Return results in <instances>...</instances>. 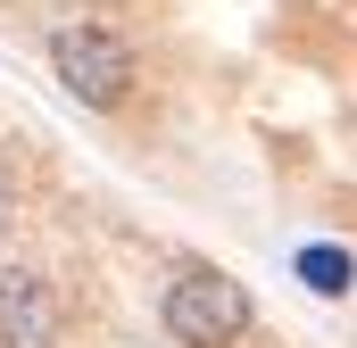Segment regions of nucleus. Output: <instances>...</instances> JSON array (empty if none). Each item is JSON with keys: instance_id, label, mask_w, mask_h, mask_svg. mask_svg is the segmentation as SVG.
Returning a JSON list of instances; mask_svg holds the SVG:
<instances>
[{"instance_id": "1", "label": "nucleus", "mask_w": 357, "mask_h": 348, "mask_svg": "<svg viewBox=\"0 0 357 348\" xmlns=\"http://www.w3.org/2000/svg\"><path fill=\"white\" fill-rule=\"evenodd\" d=\"M167 332L183 348H233L250 332V290L225 274V265H183L175 282H167Z\"/></svg>"}, {"instance_id": "2", "label": "nucleus", "mask_w": 357, "mask_h": 348, "mask_svg": "<svg viewBox=\"0 0 357 348\" xmlns=\"http://www.w3.org/2000/svg\"><path fill=\"white\" fill-rule=\"evenodd\" d=\"M50 67H59V84L75 91L84 108H116L133 91V50L108 25H59L50 33Z\"/></svg>"}, {"instance_id": "3", "label": "nucleus", "mask_w": 357, "mask_h": 348, "mask_svg": "<svg viewBox=\"0 0 357 348\" xmlns=\"http://www.w3.org/2000/svg\"><path fill=\"white\" fill-rule=\"evenodd\" d=\"M0 340L8 348H59V299L42 274H0Z\"/></svg>"}, {"instance_id": "4", "label": "nucleus", "mask_w": 357, "mask_h": 348, "mask_svg": "<svg viewBox=\"0 0 357 348\" xmlns=\"http://www.w3.org/2000/svg\"><path fill=\"white\" fill-rule=\"evenodd\" d=\"M291 274H299L316 299H349V290H357V258L341 249V241H307V249L291 258Z\"/></svg>"}, {"instance_id": "5", "label": "nucleus", "mask_w": 357, "mask_h": 348, "mask_svg": "<svg viewBox=\"0 0 357 348\" xmlns=\"http://www.w3.org/2000/svg\"><path fill=\"white\" fill-rule=\"evenodd\" d=\"M17 224V182H8V166H0V232Z\"/></svg>"}]
</instances>
